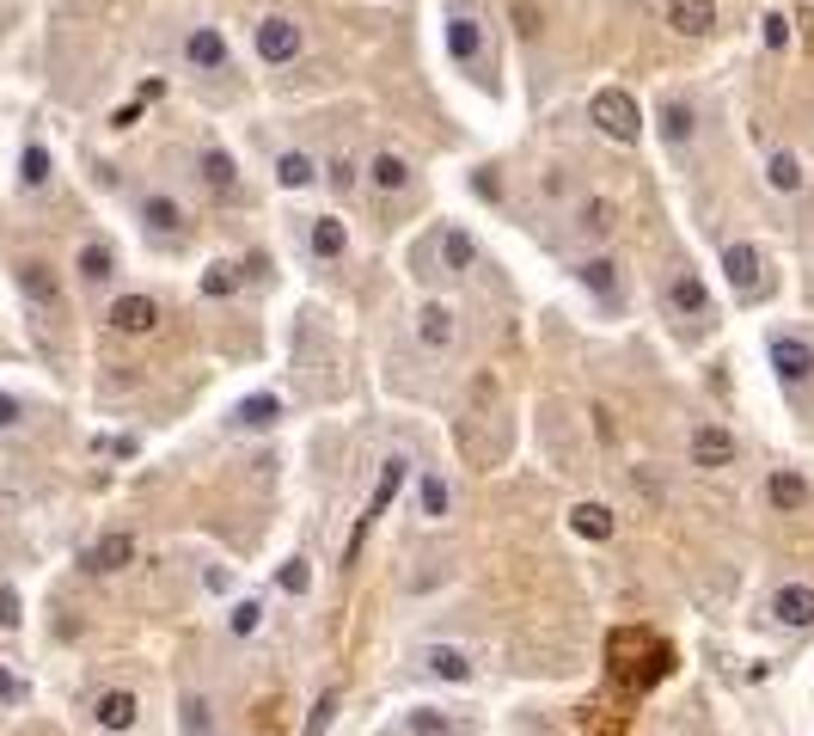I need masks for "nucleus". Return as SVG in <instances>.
Segmentation results:
<instances>
[{"label": "nucleus", "mask_w": 814, "mask_h": 736, "mask_svg": "<svg viewBox=\"0 0 814 736\" xmlns=\"http://www.w3.org/2000/svg\"><path fill=\"white\" fill-rule=\"evenodd\" d=\"M80 719L93 724L98 736H135L141 731V693L135 688H98V693H86Z\"/></svg>", "instance_id": "obj_13"}, {"label": "nucleus", "mask_w": 814, "mask_h": 736, "mask_svg": "<svg viewBox=\"0 0 814 736\" xmlns=\"http://www.w3.org/2000/svg\"><path fill=\"white\" fill-rule=\"evenodd\" d=\"M117 277H123L117 246H110L105 234L80 240V246H74V282H80V295H110V289H117Z\"/></svg>", "instance_id": "obj_16"}, {"label": "nucleus", "mask_w": 814, "mask_h": 736, "mask_svg": "<svg viewBox=\"0 0 814 736\" xmlns=\"http://www.w3.org/2000/svg\"><path fill=\"white\" fill-rule=\"evenodd\" d=\"M411 331H416V350H423V357H453V344H460V314H453L447 301H423Z\"/></svg>", "instance_id": "obj_24"}, {"label": "nucleus", "mask_w": 814, "mask_h": 736, "mask_svg": "<svg viewBox=\"0 0 814 736\" xmlns=\"http://www.w3.org/2000/svg\"><path fill=\"white\" fill-rule=\"evenodd\" d=\"M618 234V203L613 197H582V203L569 209V240L576 246H606Z\"/></svg>", "instance_id": "obj_27"}, {"label": "nucleus", "mask_w": 814, "mask_h": 736, "mask_svg": "<svg viewBox=\"0 0 814 736\" xmlns=\"http://www.w3.org/2000/svg\"><path fill=\"white\" fill-rule=\"evenodd\" d=\"M759 37H766V49H783V44H790V19L766 13V19H759Z\"/></svg>", "instance_id": "obj_47"}, {"label": "nucleus", "mask_w": 814, "mask_h": 736, "mask_svg": "<svg viewBox=\"0 0 814 736\" xmlns=\"http://www.w3.org/2000/svg\"><path fill=\"white\" fill-rule=\"evenodd\" d=\"M766 185L778 190V197H802V185H809V166H802L797 148H771V154H766Z\"/></svg>", "instance_id": "obj_34"}, {"label": "nucleus", "mask_w": 814, "mask_h": 736, "mask_svg": "<svg viewBox=\"0 0 814 736\" xmlns=\"http://www.w3.org/2000/svg\"><path fill=\"white\" fill-rule=\"evenodd\" d=\"M263 620H270V601H263V596H239L227 614H221V627H227V639H233V644L258 639V632H263Z\"/></svg>", "instance_id": "obj_36"}, {"label": "nucleus", "mask_w": 814, "mask_h": 736, "mask_svg": "<svg viewBox=\"0 0 814 736\" xmlns=\"http://www.w3.org/2000/svg\"><path fill=\"white\" fill-rule=\"evenodd\" d=\"M759 503H766V516H802L814 503V479L802 467H771L766 486H759Z\"/></svg>", "instance_id": "obj_23"}, {"label": "nucleus", "mask_w": 814, "mask_h": 736, "mask_svg": "<svg viewBox=\"0 0 814 736\" xmlns=\"http://www.w3.org/2000/svg\"><path fill=\"white\" fill-rule=\"evenodd\" d=\"M362 185H368L380 203H399V197H411V190H416L411 154H399V148H374V154L362 160Z\"/></svg>", "instance_id": "obj_18"}, {"label": "nucleus", "mask_w": 814, "mask_h": 736, "mask_svg": "<svg viewBox=\"0 0 814 736\" xmlns=\"http://www.w3.org/2000/svg\"><path fill=\"white\" fill-rule=\"evenodd\" d=\"M13 282H19V301H25L37 319H56V314H62V270L49 265V258H19V265H13Z\"/></svg>", "instance_id": "obj_17"}, {"label": "nucleus", "mask_w": 814, "mask_h": 736, "mask_svg": "<svg viewBox=\"0 0 814 736\" xmlns=\"http://www.w3.org/2000/svg\"><path fill=\"white\" fill-rule=\"evenodd\" d=\"M759 620H766L771 632H790V639L814 632V583H809V577L771 583L766 596H759Z\"/></svg>", "instance_id": "obj_8"}, {"label": "nucleus", "mask_w": 814, "mask_h": 736, "mask_svg": "<svg viewBox=\"0 0 814 736\" xmlns=\"http://www.w3.org/2000/svg\"><path fill=\"white\" fill-rule=\"evenodd\" d=\"M49 178H56V154H49V141L32 136L19 148V190H25V197H44Z\"/></svg>", "instance_id": "obj_32"}, {"label": "nucleus", "mask_w": 814, "mask_h": 736, "mask_svg": "<svg viewBox=\"0 0 814 736\" xmlns=\"http://www.w3.org/2000/svg\"><path fill=\"white\" fill-rule=\"evenodd\" d=\"M447 56L465 80H477L484 93H503L496 80V56H491V32L477 25V13H447Z\"/></svg>", "instance_id": "obj_6"}, {"label": "nucleus", "mask_w": 814, "mask_h": 736, "mask_svg": "<svg viewBox=\"0 0 814 736\" xmlns=\"http://www.w3.org/2000/svg\"><path fill=\"white\" fill-rule=\"evenodd\" d=\"M472 185H477V197H484V203H496V197H503V185H496V166H477Z\"/></svg>", "instance_id": "obj_48"}, {"label": "nucleus", "mask_w": 814, "mask_h": 736, "mask_svg": "<svg viewBox=\"0 0 814 736\" xmlns=\"http://www.w3.org/2000/svg\"><path fill=\"white\" fill-rule=\"evenodd\" d=\"M282 418H288V399H282L276 387H258V393H246V399H233V406H227V418H221V436H233V442L276 436Z\"/></svg>", "instance_id": "obj_9"}, {"label": "nucleus", "mask_w": 814, "mask_h": 736, "mask_svg": "<svg viewBox=\"0 0 814 736\" xmlns=\"http://www.w3.org/2000/svg\"><path fill=\"white\" fill-rule=\"evenodd\" d=\"M178 736H221L215 700H209L202 688H185V693H178Z\"/></svg>", "instance_id": "obj_33"}, {"label": "nucleus", "mask_w": 814, "mask_h": 736, "mask_svg": "<svg viewBox=\"0 0 814 736\" xmlns=\"http://www.w3.org/2000/svg\"><path fill=\"white\" fill-rule=\"evenodd\" d=\"M569 282L594 301L606 319H618L630 307V277H625V258L613 252H582V258H569Z\"/></svg>", "instance_id": "obj_4"}, {"label": "nucleus", "mask_w": 814, "mask_h": 736, "mask_svg": "<svg viewBox=\"0 0 814 736\" xmlns=\"http://www.w3.org/2000/svg\"><path fill=\"white\" fill-rule=\"evenodd\" d=\"M135 227L154 252H185L197 240V215L178 203V190H141L135 197Z\"/></svg>", "instance_id": "obj_3"}, {"label": "nucleus", "mask_w": 814, "mask_h": 736, "mask_svg": "<svg viewBox=\"0 0 814 736\" xmlns=\"http://www.w3.org/2000/svg\"><path fill=\"white\" fill-rule=\"evenodd\" d=\"M508 25H515V37H527V44H533V37L545 32V13H539V0H515V7H508Z\"/></svg>", "instance_id": "obj_40"}, {"label": "nucleus", "mask_w": 814, "mask_h": 736, "mask_svg": "<svg viewBox=\"0 0 814 736\" xmlns=\"http://www.w3.org/2000/svg\"><path fill=\"white\" fill-rule=\"evenodd\" d=\"M411 472H416V467H411V455H404V448H392V455L380 460V486L368 491V522L392 510V498H399V491L411 486Z\"/></svg>", "instance_id": "obj_30"}, {"label": "nucleus", "mask_w": 814, "mask_h": 736, "mask_svg": "<svg viewBox=\"0 0 814 736\" xmlns=\"http://www.w3.org/2000/svg\"><path fill=\"white\" fill-rule=\"evenodd\" d=\"M276 589H282V596H307V589H312V564L288 559V564H282V577H276Z\"/></svg>", "instance_id": "obj_42"}, {"label": "nucleus", "mask_w": 814, "mask_h": 736, "mask_svg": "<svg viewBox=\"0 0 814 736\" xmlns=\"http://www.w3.org/2000/svg\"><path fill=\"white\" fill-rule=\"evenodd\" d=\"M197 289H202V301H233L246 289V265H239V258H215V265L202 270Z\"/></svg>", "instance_id": "obj_37"}, {"label": "nucleus", "mask_w": 814, "mask_h": 736, "mask_svg": "<svg viewBox=\"0 0 814 736\" xmlns=\"http://www.w3.org/2000/svg\"><path fill=\"white\" fill-rule=\"evenodd\" d=\"M270 173H276L282 190H312L325 178V166H319V154H307V148H276Z\"/></svg>", "instance_id": "obj_29"}, {"label": "nucleus", "mask_w": 814, "mask_h": 736, "mask_svg": "<svg viewBox=\"0 0 814 736\" xmlns=\"http://www.w3.org/2000/svg\"><path fill=\"white\" fill-rule=\"evenodd\" d=\"M197 178H202V190H209V203H246V178H239V160H233L221 141L197 148Z\"/></svg>", "instance_id": "obj_22"}, {"label": "nucleus", "mask_w": 814, "mask_h": 736, "mask_svg": "<svg viewBox=\"0 0 814 736\" xmlns=\"http://www.w3.org/2000/svg\"><path fill=\"white\" fill-rule=\"evenodd\" d=\"M319 166H325V178H319V185H331L338 197H350V190L362 185V166H355L350 154H331V160H319Z\"/></svg>", "instance_id": "obj_39"}, {"label": "nucleus", "mask_w": 814, "mask_h": 736, "mask_svg": "<svg viewBox=\"0 0 814 736\" xmlns=\"http://www.w3.org/2000/svg\"><path fill=\"white\" fill-rule=\"evenodd\" d=\"M717 270H722V282H729V295H735L741 307H759V301L778 289L766 246H753V240H729V246L717 252Z\"/></svg>", "instance_id": "obj_5"}, {"label": "nucleus", "mask_w": 814, "mask_h": 736, "mask_svg": "<svg viewBox=\"0 0 814 736\" xmlns=\"http://www.w3.org/2000/svg\"><path fill=\"white\" fill-rule=\"evenodd\" d=\"M300 246L312 265H343L350 258V221L343 215H307L300 221Z\"/></svg>", "instance_id": "obj_25"}, {"label": "nucleus", "mask_w": 814, "mask_h": 736, "mask_svg": "<svg viewBox=\"0 0 814 736\" xmlns=\"http://www.w3.org/2000/svg\"><path fill=\"white\" fill-rule=\"evenodd\" d=\"M25 705H32V675H19L0 657V712H25Z\"/></svg>", "instance_id": "obj_38"}, {"label": "nucleus", "mask_w": 814, "mask_h": 736, "mask_svg": "<svg viewBox=\"0 0 814 736\" xmlns=\"http://www.w3.org/2000/svg\"><path fill=\"white\" fill-rule=\"evenodd\" d=\"M661 319H668L680 338H705V331L717 326V301H710L705 277L692 265L668 270V282H661Z\"/></svg>", "instance_id": "obj_2"}, {"label": "nucleus", "mask_w": 814, "mask_h": 736, "mask_svg": "<svg viewBox=\"0 0 814 736\" xmlns=\"http://www.w3.org/2000/svg\"><path fill=\"white\" fill-rule=\"evenodd\" d=\"M399 731L404 736H477V712H460V705H441V700H416V705H404Z\"/></svg>", "instance_id": "obj_20"}, {"label": "nucleus", "mask_w": 814, "mask_h": 736, "mask_svg": "<svg viewBox=\"0 0 814 736\" xmlns=\"http://www.w3.org/2000/svg\"><path fill=\"white\" fill-rule=\"evenodd\" d=\"M135 534L129 528H110V534H98L93 547L80 552V571H86V577H117V571H129V564H135Z\"/></svg>", "instance_id": "obj_26"}, {"label": "nucleus", "mask_w": 814, "mask_h": 736, "mask_svg": "<svg viewBox=\"0 0 814 736\" xmlns=\"http://www.w3.org/2000/svg\"><path fill=\"white\" fill-rule=\"evenodd\" d=\"M404 503H411L416 522H453L460 516V486L441 467H416L411 486H404Z\"/></svg>", "instance_id": "obj_14"}, {"label": "nucleus", "mask_w": 814, "mask_h": 736, "mask_svg": "<svg viewBox=\"0 0 814 736\" xmlns=\"http://www.w3.org/2000/svg\"><path fill=\"white\" fill-rule=\"evenodd\" d=\"M698 129H705V117H698V105H692L686 93H661L656 98V141H661L668 160H692Z\"/></svg>", "instance_id": "obj_10"}, {"label": "nucleus", "mask_w": 814, "mask_h": 736, "mask_svg": "<svg viewBox=\"0 0 814 736\" xmlns=\"http://www.w3.org/2000/svg\"><path fill=\"white\" fill-rule=\"evenodd\" d=\"M569 534H576V540H588V547H606V540H613L618 534V516H613V503H576V510H569Z\"/></svg>", "instance_id": "obj_31"}, {"label": "nucleus", "mask_w": 814, "mask_h": 736, "mask_svg": "<svg viewBox=\"0 0 814 736\" xmlns=\"http://www.w3.org/2000/svg\"><path fill=\"white\" fill-rule=\"evenodd\" d=\"M668 25L680 37H710L717 32V0H668Z\"/></svg>", "instance_id": "obj_35"}, {"label": "nucleus", "mask_w": 814, "mask_h": 736, "mask_svg": "<svg viewBox=\"0 0 814 736\" xmlns=\"http://www.w3.org/2000/svg\"><path fill=\"white\" fill-rule=\"evenodd\" d=\"M185 68L197 80H227L233 68V44H227V32H221V25H190L185 32Z\"/></svg>", "instance_id": "obj_19"}, {"label": "nucleus", "mask_w": 814, "mask_h": 736, "mask_svg": "<svg viewBox=\"0 0 814 736\" xmlns=\"http://www.w3.org/2000/svg\"><path fill=\"white\" fill-rule=\"evenodd\" d=\"M411 663H416L423 681H435V688H472L477 669H484L472 644H453V639H423L411 651Z\"/></svg>", "instance_id": "obj_7"}, {"label": "nucleus", "mask_w": 814, "mask_h": 736, "mask_svg": "<svg viewBox=\"0 0 814 736\" xmlns=\"http://www.w3.org/2000/svg\"><path fill=\"white\" fill-rule=\"evenodd\" d=\"M160 319H166V307H160V295H148V289H129V295L105 301V326L117 331V338H148Z\"/></svg>", "instance_id": "obj_21"}, {"label": "nucleus", "mask_w": 814, "mask_h": 736, "mask_svg": "<svg viewBox=\"0 0 814 736\" xmlns=\"http://www.w3.org/2000/svg\"><path fill=\"white\" fill-rule=\"evenodd\" d=\"M569 190H576V178H564V166H552V173L539 178V197H545V203H564Z\"/></svg>", "instance_id": "obj_46"}, {"label": "nucleus", "mask_w": 814, "mask_h": 736, "mask_svg": "<svg viewBox=\"0 0 814 736\" xmlns=\"http://www.w3.org/2000/svg\"><path fill=\"white\" fill-rule=\"evenodd\" d=\"M251 49H258L263 68H294L307 56V25L294 13H263L258 25H251Z\"/></svg>", "instance_id": "obj_11"}, {"label": "nucleus", "mask_w": 814, "mask_h": 736, "mask_svg": "<svg viewBox=\"0 0 814 736\" xmlns=\"http://www.w3.org/2000/svg\"><path fill=\"white\" fill-rule=\"evenodd\" d=\"M25 418H32V411H25V399L0 387V436H19V430H25Z\"/></svg>", "instance_id": "obj_43"}, {"label": "nucleus", "mask_w": 814, "mask_h": 736, "mask_svg": "<svg viewBox=\"0 0 814 736\" xmlns=\"http://www.w3.org/2000/svg\"><path fill=\"white\" fill-rule=\"evenodd\" d=\"M331 724H338V693H319V700H312V719H307V736H325Z\"/></svg>", "instance_id": "obj_45"}, {"label": "nucleus", "mask_w": 814, "mask_h": 736, "mask_svg": "<svg viewBox=\"0 0 814 736\" xmlns=\"http://www.w3.org/2000/svg\"><path fill=\"white\" fill-rule=\"evenodd\" d=\"M19 627H25V589L0 583V632H19Z\"/></svg>", "instance_id": "obj_41"}, {"label": "nucleus", "mask_w": 814, "mask_h": 736, "mask_svg": "<svg viewBox=\"0 0 814 736\" xmlns=\"http://www.w3.org/2000/svg\"><path fill=\"white\" fill-rule=\"evenodd\" d=\"M233 583H239V577H233V564H215V559L202 564V589H209L215 601H227V596H233Z\"/></svg>", "instance_id": "obj_44"}, {"label": "nucleus", "mask_w": 814, "mask_h": 736, "mask_svg": "<svg viewBox=\"0 0 814 736\" xmlns=\"http://www.w3.org/2000/svg\"><path fill=\"white\" fill-rule=\"evenodd\" d=\"M435 265H441V277H472V270H477L472 227H460V221H435Z\"/></svg>", "instance_id": "obj_28"}, {"label": "nucleus", "mask_w": 814, "mask_h": 736, "mask_svg": "<svg viewBox=\"0 0 814 736\" xmlns=\"http://www.w3.org/2000/svg\"><path fill=\"white\" fill-rule=\"evenodd\" d=\"M686 467H698V472H729V467H741V436H735V430H729L722 418L692 423V436H686Z\"/></svg>", "instance_id": "obj_15"}, {"label": "nucleus", "mask_w": 814, "mask_h": 736, "mask_svg": "<svg viewBox=\"0 0 814 736\" xmlns=\"http://www.w3.org/2000/svg\"><path fill=\"white\" fill-rule=\"evenodd\" d=\"M766 369H771V381H778V393L790 399V411L809 418V406H814V338L809 331L771 326L766 331Z\"/></svg>", "instance_id": "obj_1"}, {"label": "nucleus", "mask_w": 814, "mask_h": 736, "mask_svg": "<svg viewBox=\"0 0 814 736\" xmlns=\"http://www.w3.org/2000/svg\"><path fill=\"white\" fill-rule=\"evenodd\" d=\"M588 124H594L606 141L630 148V141L644 136V105H637V98H630L625 86H600V93L588 98Z\"/></svg>", "instance_id": "obj_12"}]
</instances>
